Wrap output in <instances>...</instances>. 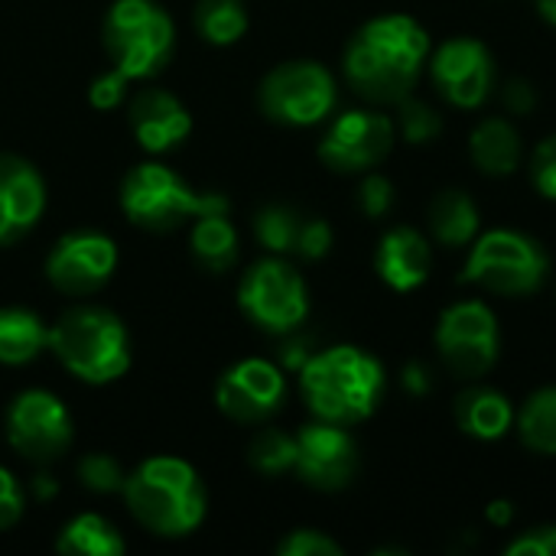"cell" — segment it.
Listing matches in <instances>:
<instances>
[{
    "label": "cell",
    "mask_w": 556,
    "mask_h": 556,
    "mask_svg": "<svg viewBox=\"0 0 556 556\" xmlns=\"http://www.w3.org/2000/svg\"><path fill=\"white\" fill-rule=\"evenodd\" d=\"M430 36L427 29L404 13L368 20L345 49V78L349 85L375 104H401L427 62Z\"/></svg>",
    "instance_id": "cell-1"
},
{
    "label": "cell",
    "mask_w": 556,
    "mask_h": 556,
    "mask_svg": "<svg viewBox=\"0 0 556 556\" xmlns=\"http://www.w3.org/2000/svg\"><path fill=\"white\" fill-rule=\"evenodd\" d=\"M127 511L156 538H186L192 534L208 511V495L199 472L176 456L143 459L124 479Z\"/></svg>",
    "instance_id": "cell-2"
},
{
    "label": "cell",
    "mask_w": 556,
    "mask_h": 556,
    "mask_svg": "<svg viewBox=\"0 0 556 556\" xmlns=\"http://www.w3.org/2000/svg\"><path fill=\"white\" fill-rule=\"evenodd\" d=\"M300 384L309 410L319 420L349 427L375 414L384 391V368L365 349L336 345L300 368Z\"/></svg>",
    "instance_id": "cell-3"
},
{
    "label": "cell",
    "mask_w": 556,
    "mask_h": 556,
    "mask_svg": "<svg viewBox=\"0 0 556 556\" xmlns=\"http://www.w3.org/2000/svg\"><path fill=\"white\" fill-rule=\"evenodd\" d=\"M49 349L62 368L85 384H111L130 368V336L124 323L101 306L68 309L52 326Z\"/></svg>",
    "instance_id": "cell-4"
},
{
    "label": "cell",
    "mask_w": 556,
    "mask_h": 556,
    "mask_svg": "<svg viewBox=\"0 0 556 556\" xmlns=\"http://www.w3.org/2000/svg\"><path fill=\"white\" fill-rule=\"evenodd\" d=\"M121 208L137 228L176 231L199 215L228 212V199L222 192L195 189L169 166L140 163L121 182Z\"/></svg>",
    "instance_id": "cell-5"
},
{
    "label": "cell",
    "mask_w": 556,
    "mask_h": 556,
    "mask_svg": "<svg viewBox=\"0 0 556 556\" xmlns=\"http://www.w3.org/2000/svg\"><path fill=\"white\" fill-rule=\"evenodd\" d=\"M176 49L169 13L156 0H114L104 16V52L111 68L130 81L153 78Z\"/></svg>",
    "instance_id": "cell-6"
},
{
    "label": "cell",
    "mask_w": 556,
    "mask_h": 556,
    "mask_svg": "<svg viewBox=\"0 0 556 556\" xmlns=\"http://www.w3.org/2000/svg\"><path fill=\"white\" fill-rule=\"evenodd\" d=\"M547 270H551V257L541 248V241H534L525 231L495 228L472 241L463 283H476L502 296H525L541 290Z\"/></svg>",
    "instance_id": "cell-7"
},
{
    "label": "cell",
    "mask_w": 556,
    "mask_h": 556,
    "mask_svg": "<svg viewBox=\"0 0 556 556\" xmlns=\"http://www.w3.org/2000/svg\"><path fill=\"white\" fill-rule=\"evenodd\" d=\"M257 101L270 121L290 127H309L332 114L336 78L326 65L313 59H293L264 75Z\"/></svg>",
    "instance_id": "cell-8"
},
{
    "label": "cell",
    "mask_w": 556,
    "mask_h": 556,
    "mask_svg": "<svg viewBox=\"0 0 556 556\" xmlns=\"http://www.w3.org/2000/svg\"><path fill=\"white\" fill-rule=\"evenodd\" d=\"M241 313L267 332H293L309 313V293L303 277L280 257L257 261L238 287Z\"/></svg>",
    "instance_id": "cell-9"
},
{
    "label": "cell",
    "mask_w": 556,
    "mask_h": 556,
    "mask_svg": "<svg viewBox=\"0 0 556 556\" xmlns=\"http://www.w3.org/2000/svg\"><path fill=\"white\" fill-rule=\"evenodd\" d=\"M437 349L456 378H482L498 362V323L485 303H453L437 323Z\"/></svg>",
    "instance_id": "cell-10"
},
{
    "label": "cell",
    "mask_w": 556,
    "mask_h": 556,
    "mask_svg": "<svg viewBox=\"0 0 556 556\" xmlns=\"http://www.w3.org/2000/svg\"><path fill=\"white\" fill-rule=\"evenodd\" d=\"M7 440L29 463H52L68 453L75 440L68 407L49 391H23L7 410Z\"/></svg>",
    "instance_id": "cell-11"
},
{
    "label": "cell",
    "mask_w": 556,
    "mask_h": 556,
    "mask_svg": "<svg viewBox=\"0 0 556 556\" xmlns=\"http://www.w3.org/2000/svg\"><path fill=\"white\" fill-rule=\"evenodd\" d=\"M117 270V248L101 231H68L46 257L49 283L65 296H88L101 290Z\"/></svg>",
    "instance_id": "cell-12"
},
{
    "label": "cell",
    "mask_w": 556,
    "mask_h": 556,
    "mask_svg": "<svg viewBox=\"0 0 556 556\" xmlns=\"http://www.w3.org/2000/svg\"><path fill=\"white\" fill-rule=\"evenodd\" d=\"M287 397V378L274 362L244 358L231 365L215 388L218 410L235 424H264L270 420Z\"/></svg>",
    "instance_id": "cell-13"
},
{
    "label": "cell",
    "mask_w": 556,
    "mask_h": 556,
    "mask_svg": "<svg viewBox=\"0 0 556 556\" xmlns=\"http://www.w3.org/2000/svg\"><path fill=\"white\" fill-rule=\"evenodd\" d=\"M394 143V124L378 111H345L319 140V160L339 173H362L378 166Z\"/></svg>",
    "instance_id": "cell-14"
},
{
    "label": "cell",
    "mask_w": 556,
    "mask_h": 556,
    "mask_svg": "<svg viewBox=\"0 0 556 556\" xmlns=\"http://www.w3.org/2000/svg\"><path fill=\"white\" fill-rule=\"evenodd\" d=\"M296 476L319 489V492H339L345 489L358 472V450L355 440L329 420H316L300 430L296 437Z\"/></svg>",
    "instance_id": "cell-15"
},
{
    "label": "cell",
    "mask_w": 556,
    "mask_h": 556,
    "mask_svg": "<svg viewBox=\"0 0 556 556\" xmlns=\"http://www.w3.org/2000/svg\"><path fill=\"white\" fill-rule=\"evenodd\" d=\"M430 72L440 94L456 108H479L495 85L492 52L469 36H456L443 42L430 62Z\"/></svg>",
    "instance_id": "cell-16"
},
{
    "label": "cell",
    "mask_w": 556,
    "mask_h": 556,
    "mask_svg": "<svg viewBox=\"0 0 556 556\" xmlns=\"http://www.w3.org/2000/svg\"><path fill=\"white\" fill-rule=\"evenodd\" d=\"M46 212V182L23 156L0 153V248L16 244Z\"/></svg>",
    "instance_id": "cell-17"
},
{
    "label": "cell",
    "mask_w": 556,
    "mask_h": 556,
    "mask_svg": "<svg viewBox=\"0 0 556 556\" xmlns=\"http://www.w3.org/2000/svg\"><path fill=\"white\" fill-rule=\"evenodd\" d=\"M127 124L147 153H169L192 134L189 108L166 88H140L130 94Z\"/></svg>",
    "instance_id": "cell-18"
},
{
    "label": "cell",
    "mask_w": 556,
    "mask_h": 556,
    "mask_svg": "<svg viewBox=\"0 0 556 556\" xmlns=\"http://www.w3.org/2000/svg\"><path fill=\"white\" fill-rule=\"evenodd\" d=\"M430 244L417 228H391L375 254V267L391 290H417L430 277Z\"/></svg>",
    "instance_id": "cell-19"
},
{
    "label": "cell",
    "mask_w": 556,
    "mask_h": 556,
    "mask_svg": "<svg viewBox=\"0 0 556 556\" xmlns=\"http://www.w3.org/2000/svg\"><path fill=\"white\" fill-rule=\"evenodd\" d=\"M52 329L23 306H3L0 309V365L20 368L36 362L49 349Z\"/></svg>",
    "instance_id": "cell-20"
},
{
    "label": "cell",
    "mask_w": 556,
    "mask_h": 556,
    "mask_svg": "<svg viewBox=\"0 0 556 556\" xmlns=\"http://www.w3.org/2000/svg\"><path fill=\"white\" fill-rule=\"evenodd\" d=\"M515 410L505 394L492 388H469L456 397V424L476 440H498L508 433Z\"/></svg>",
    "instance_id": "cell-21"
},
{
    "label": "cell",
    "mask_w": 556,
    "mask_h": 556,
    "mask_svg": "<svg viewBox=\"0 0 556 556\" xmlns=\"http://www.w3.org/2000/svg\"><path fill=\"white\" fill-rule=\"evenodd\" d=\"M472 163L489 176H508L521 163V137L505 117H489L472 130Z\"/></svg>",
    "instance_id": "cell-22"
},
{
    "label": "cell",
    "mask_w": 556,
    "mask_h": 556,
    "mask_svg": "<svg viewBox=\"0 0 556 556\" xmlns=\"http://www.w3.org/2000/svg\"><path fill=\"white\" fill-rule=\"evenodd\" d=\"M430 231L446 248H463L479 238V208L469 192L443 189L430 202Z\"/></svg>",
    "instance_id": "cell-23"
},
{
    "label": "cell",
    "mask_w": 556,
    "mask_h": 556,
    "mask_svg": "<svg viewBox=\"0 0 556 556\" xmlns=\"http://www.w3.org/2000/svg\"><path fill=\"white\" fill-rule=\"evenodd\" d=\"M192 257L202 270L208 274H225L238 261V231L228 222V212H212L199 215L189 235Z\"/></svg>",
    "instance_id": "cell-24"
},
{
    "label": "cell",
    "mask_w": 556,
    "mask_h": 556,
    "mask_svg": "<svg viewBox=\"0 0 556 556\" xmlns=\"http://www.w3.org/2000/svg\"><path fill=\"white\" fill-rule=\"evenodd\" d=\"M55 551L65 556H121L127 551V544L108 518L78 515L59 531Z\"/></svg>",
    "instance_id": "cell-25"
},
{
    "label": "cell",
    "mask_w": 556,
    "mask_h": 556,
    "mask_svg": "<svg viewBox=\"0 0 556 556\" xmlns=\"http://www.w3.org/2000/svg\"><path fill=\"white\" fill-rule=\"evenodd\" d=\"M518 433L528 450L556 456V388H541L525 401L518 414Z\"/></svg>",
    "instance_id": "cell-26"
},
{
    "label": "cell",
    "mask_w": 556,
    "mask_h": 556,
    "mask_svg": "<svg viewBox=\"0 0 556 556\" xmlns=\"http://www.w3.org/2000/svg\"><path fill=\"white\" fill-rule=\"evenodd\" d=\"M195 29L215 46H231L248 33V10L241 0H199Z\"/></svg>",
    "instance_id": "cell-27"
},
{
    "label": "cell",
    "mask_w": 556,
    "mask_h": 556,
    "mask_svg": "<svg viewBox=\"0 0 556 556\" xmlns=\"http://www.w3.org/2000/svg\"><path fill=\"white\" fill-rule=\"evenodd\" d=\"M248 459L264 476H283L296 466V437L283 430H261L251 440Z\"/></svg>",
    "instance_id": "cell-28"
},
{
    "label": "cell",
    "mask_w": 556,
    "mask_h": 556,
    "mask_svg": "<svg viewBox=\"0 0 556 556\" xmlns=\"http://www.w3.org/2000/svg\"><path fill=\"white\" fill-rule=\"evenodd\" d=\"M303 218L287 208V205H267L264 212H257L254 218V231L261 238V244L274 254H287L296 251V238H300Z\"/></svg>",
    "instance_id": "cell-29"
},
{
    "label": "cell",
    "mask_w": 556,
    "mask_h": 556,
    "mask_svg": "<svg viewBox=\"0 0 556 556\" xmlns=\"http://www.w3.org/2000/svg\"><path fill=\"white\" fill-rule=\"evenodd\" d=\"M78 479L85 489L104 495V492H121L124 489V469L108 456V453H88L81 463H78Z\"/></svg>",
    "instance_id": "cell-30"
},
{
    "label": "cell",
    "mask_w": 556,
    "mask_h": 556,
    "mask_svg": "<svg viewBox=\"0 0 556 556\" xmlns=\"http://www.w3.org/2000/svg\"><path fill=\"white\" fill-rule=\"evenodd\" d=\"M401 127H404V137L410 143H430L440 137L443 130V121L433 108H427L424 101H414L410 94L401 101Z\"/></svg>",
    "instance_id": "cell-31"
},
{
    "label": "cell",
    "mask_w": 556,
    "mask_h": 556,
    "mask_svg": "<svg viewBox=\"0 0 556 556\" xmlns=\"http://www.w3.org/2000/svg\"><path fill=\"white\" fill-rule=\"evenodd\" d=\"M277 554L280 556H342V547L326 538L323 531H313V528H300L293 531L290 538H283L277 544Z\"/></svg>",
    "instance_id": "cell-32"
},
{
    "label": "cell",
    "mask_w": 556,
    "mask_h": 556,
    "mask_svg": "<svg viewBox=\"0 0 556 556\" xmlns=\"http://www.w3.org/2000/svg\"><path fill=\"white\" fill-rule=\"evenodd\" d=\"M127 85H130V78H124L117 68H111V72H104V75H98L91 81L88 98H91V104L98 111H111V108H117V104L127 101Z\"/></svg>",
    "instance_id": "cell-33"
},
{
    "label": "cell",
    "mask_w": 556,
    "mask_h": 556,
    "mask_svg": "<svg viewBox=\"0 0 556 556\" xmlns=\"http://www.w3.org/2000/svg\"><path fill=\"white\" fill-rule=\"evenodd\" d=\"M358 205H362V212H365L368 218L388 215L391 205H394V186H391L384 176L371 173V176L362 182V189H358Z\"/></svg>",
    "instance_id": "cell-34"
},
{
    "label": "cell",
    "mask_w": 556,
    "mask_h": 556,
    "mask_svg": "<svg viewBox=\"0 0 556 556\" xmlns=\"http://www.w3.org/2000/svg\"><path fill=\"white\" fill-rule=\"evenodd\" d=\"M531 179L534 186L547 195L556 199V134L541 140V147L534 150V160H531Z\"/></svg>",
    "instance_id": "cell-35"
},
{
    "label": "cell",
    "mask_w": 556,
    "mask_h": 556,
    "mask_svg": "<svg viewBox=\"0 0 556 556\" xmlns=\"http://www.w3.org/2000/svg\"><path fill=\"white\" fill-rule=\"evenodd\" d=\"M23 508H26V498H23L16 476L0 466V531H10L23 518Z\"/></svg>",
    "instance_id": "cell-36"
},
{
    "label": "cell",
    "mask_w": 556,
    "mask_h": 556,
    "mask_svg": "<svg viewBox=\"0 0 556 556\" xmlns=\"http://www.w3.org/2000/svg\"><path fill=\"white\" fill-rule=\"evenodd\" d=\"M329 248H332V228L323 218L303 222L300 238H296V254H303L306 261H319L329 254Z\"/></svg>",
    "instance_id": "cell-37"
},
{
    "label": "cell",
    "mask_w": 556,
    "mask_h": 556,
    "mask_svg": "<svg viewBox=\"0 0 556 556\" xmlns=\"http://www.w3.org/2000/svg\"><path fill=\"white\" fill-rule=\"evenodd\" d=\"M511 556H556V525L531 528L518 541L508 544Z\"/></svg>",
    "instance_id": "cell-38"
},
{
    "label": "cell",
    "mask_w": 556,
    "mask_h": 556,
    "mask_svg": "<svg viewBox=\"0 0 556 556\" xmlns=\"http://www.w3.org/2000/svg\"><path fill=\"white\" fill-rule=\"evenodd\" d=\"M502 98H505V104H508L511 114H528V111H534V104H538V91H534V85L525 81V78H511V81L505 85Z\"/></svg>",
    "instance_id": "cell-39"
},
{
    "label": "cell",
    "mask_w": 556,
    "mask_h": 556,
    "mask_svg": "<svg viewBox=\"0 0 556 556\" xmlns=\"http://www.w3.org/2000/svg\"><path fill=\"white\" fill-rule=\"evenodd\" d=\"M404 388L410 391V394H427L430 391V375L424 371V365H407L404 368Z\"/></svg>",
    "instance_id": "cell-40"
},
{
    "label": "cell",
    "mask_w": 556,
    "mask_h": 556,
    "mask_svg": "<svg viewBox=\"0 0 556 556\" xmlns=\"http://www.w3.org/2000/svg\"><path fill=\"white\" fill-rule=\"evenodd\" d=\"M306 362H309L306 342H290V345L283 349V365H287V368H303Z\"/></svg>",
    "instance_id": "cell-41"
},
{
    "label": "cell",
    "mask_w": 556,
    "mask_h": 556,
    "mask_svg": "<svg viewBox=\"0 0 556 556\" xmlns=\"http://www.w3.org/2000/svg\"><path fill=\"white\" fill-rule=\"evenodd\" d=\"M511 515H515V511H511L508 502H495V505L489 508V521H492V525H508Z\"/></svg>",
    "instance_id": "cell-42"
},
{
    "label": "cell",
    "mask_w": 556,
    "mask_h": 556,
    "mask_svg": "<svg viewBox=\"0 0 556 556\" xmlns=\"http://www.w3.org/2000/svg\"><path fill=\"white\" fill-rule=\"evenodd\" d=\"M33 489H36V495H39V498L55 495V482H49L46 476H36V479H33Z\"/></svg>",
    "instance_id": "cell-43"
},
{
    "label": "cell",
    "mask_w": 556,
    "mask_h": 556,
    "mask_svg": "<svg viewBox=\"0 0 556 556\" xmlns=\"http://www.w3.org/2000/svg\"><path fill=\"white\" fill-rule=\"evenodd\" d=\"M534 3H538L541 16H544L547 23H554L556 26V0H534Z\"/></svg>",
    "instance_id": "cell-44"
}]
</instances>
